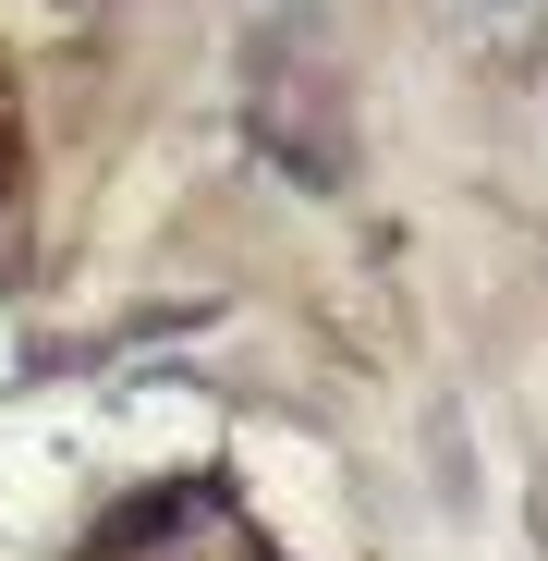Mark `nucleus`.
Returning a JSON list of instances; mask_svg holds the SVG:
<instances>
[]
</instances>
